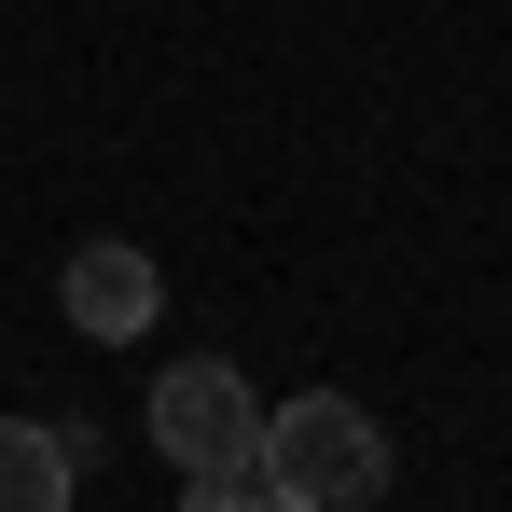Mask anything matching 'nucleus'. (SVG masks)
<instances>
[{
	"mask_svg": "<svg viewBox=\"0 0 512 512\" xmlns=\"http://www.w3.org/2000/svg\"><path fill=\"white\" fill-rule=\"evenodd\" d=\"M250 457H263V512H360V499H388V429L360 416L346 388L263 402Z\"/></svg>",
	"mask_w": 512,
	"mask_h": 512,
	"instance_id": "obj_1",
	"label": "nucleus"
},
{
	"mask_svg": "<svg viewBox=\"0 0 512 512\" xmlns=\"http://www.w3.org/2000/svg\"><path fill=\"white\" fill-rule=\"evenodd\" d=\"M250 429H263V388L236 360H167V374H153V443H167V471L250 457Z\"/></svg>",
	"mask_w": 512,
	"mask_h": 512,
	"instance_id": "obj_2",
	"label": "nucleus"
},
{
	"mask_svg": "<svg viewBox=\"0 0 512 512\" xmlns=\"http://www.w3.org/2000/svg\"><path fill=\"white\" fill-rule=\"evenodd\" d=\"M56 305H70L97 346H125V333H153L167 277H153V250H125V236H84V250H70V277H56Z\"/></svg>",
	"mask_w": 512,
	"mask_h": 512,
	"instance_id": "obj_3",
	"label": "nucleus"
},
{
	"mask_svg": "<svg viewBox=\"0 0 512 512\" xmlns=\"http://www.w3.org/2000/svg\"><path fill=\"white\" fill-rule=\"evenodd\" d=\"M70 485H84V457H70L56 429L0 416V512H70Z\"/></svg>",
	"mask_w": 512,
	"mask_h": 512,
	"instance_id": "obj_4",
	"label": "nucleus"
},
{
	"mask_svg": "<svg viewBox=\"0 0 512 512\" xmlns=\"http://www.w3.org/2000/svg\"><path fill=\"white\" fill-rule=\"evenodd\" d=\"M194 512H263V457H222V471H180Z\"/></svg>",
	"mask_w": 512,
	"mask_h": 512,
	"instance_id": "obj_5",
	"label": "nucleus"
}]
</instances>
